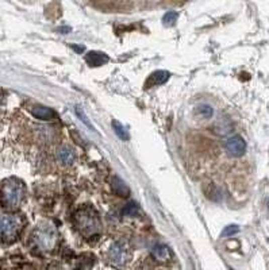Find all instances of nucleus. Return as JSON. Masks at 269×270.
Wrapping results in <instances>:
<instances>
[{
  "mask_svg": "<svg viewBox=\"0 0 269 270\" xmlns=\"http://www.w3.org/2000/svg\"><path fill=\"white\" fill-rule=\"evenodd\" d=\"M25 195L23 184L17 178H9L6 180L0 188V199L2 203L9 208H14L21 204Z\"/></svg>",
  "mask_w": 269,
  "mask_h": 270,
  "instance_id": "1",
  "label": "nucleus"
},
{
  "mask_svg": "<svg viewBox=\"0 0 269 270\" xmlns=\"http://www.w3.org/2000/svg\"><path fill=\"white\" fill-rule=\"evenodd\" d=\"M76 226L84 235H91L99 230V219L96 214L89 208L78 211L74 216Z\"/></svg>",
  "mask_w": 269,
  "mask_h": 270,
  "instance_id": "2",
  "label": "nucleus"
},
{
  "mask_svg": "<svg viewBox=\"0 0 269 270\" xmlns=\"http://www.w3.org/2000/svg\"><path fill=\"white\" fill-rule=\"evenodd\" d=\"M21 228V222L14 215H0V236L5 239H14Z\"/></svg>",
  "mask_w": 269,
  "mask_h": 270,
  "instance_id": "3",
  "label": "nucleus"
},
{
  "mask_svg": "<svg viewBox=\"0 0 269 270\" xmlns=\"http://www.w3.org/2000/svg\"><path fill=\"white\" fill-rule=\"evenodd\" d=\"M225 150L230 157H242L246 151V142L242 137L234 135L225 142Z\"/></svg>",
  "mask_w": 269,
  "mask_h": 270,
  "instance_id": "4",
  "label": "nucleus"
},
{
  "mask_svg": "<svg viewBox=\"0 0 269 270\" xmlns=\"http://www.w3.org/2000/svg\"><path fill=\"white\" fill-rule=\"evenodd\" d=\"M56 239V232H54V228L52 226H48L46 228H41L38 230V236H37V240L38 243L45 247V249H49L52 247L53 240Z\"/></svg>",
  "mask_w": 269,
  "mask_h": 270,
  "instance_id": "5",
  "label": "nucleus"
},
{
  "mask_svg": "<svg viewBox=\"0 0 269 270\" xmlns=\"http://www.w3.org/2000/svg\"><path fill=\"white\" fill-rule=\"evenodd\" d=\"M127 251L125 244L122 243H115L110 250V259L117 263V265H121V263H125L126 262Z\"/></svg>",
  "mask_w": 269,
  "mask_h": 270,
  "instance_id": "6",
  "label": "nucleus"
},
{
  "mask_svg": "<svg viewBox=\"0 0 269 270\" xmlns=\"http://www.w3.org/2000/svg\"><path fill=\"white\" fill-rule=\"evenodd\" d=\"M169 72H165V70H157V72L152 73L149 78L146 80V88H152V86L161 85V84H165V82L169 80Z\"/></svg>",
  "mask_w": 269,
  "mask_h": 270,
  "instance_id": "7",
  "label": "nucleus"
},
{
  "mask_svg": "<svg viewBox=\"0 0 269 270\" xmlns=\"http://www.w3.org/2000/svg\"><path fill=\"white\" fill-rule=\"evenodd\" d=\"M85 61L89 66H102L109 62V57L102 52H89L85 56Z\"/></svg>",
  "mask_w": 269,
  "mask_h": 270,
  "instance_id": "8",
  "label": "nucleus"
},
{
  "mask_svg": "<svg viewBox=\"0 0 269 270\" xmlns=\"http://www.w3.org/2000/svg\"><path fill=\"white\" fill-rule=\"evenodd\" d=\"M231 131H233V123L226 118H221L214 125V133L218 134V135H227Z\"/></svg>",
  "mask_w": 269,
  "mask_h": 270,
  "instance_id": "9",
  "label": "nucleus"
},
{
  "mask_svg": "<svg viewBox=\"0 0 269 270\" xmlns=\"http://www.w3.org/2000/svg\"><path fill=\"white\" fill-rule=\"evenodd\" d=\"M31 114L37 118V119L41 120H52L54 118V112L48 107H44V106H35V107L31 108Z\"/></svg>",
  "mask_w": 269,
  "mask_h": 270,
  "instance_id": "10",
  "label": "nucleus"
},
{
  "mask_svg": "<svg viewBox=\"0 0 269 270\" xmlns=\"http://www.w3.org/2000/svg\"><path fill=\"white\" fill-rule=\"evenodd\" d=\"M57 159L62 163H72L74 159V154L73 151L70 150L69 147H60L58 150H57Z\"/></svg>",
  "mask_w": 269,
  "mask_h": 270,
  "instance_id": "11",
  "label": "nucleus"
},
{
  "mask_svg": "<svg viewBox=\"0 0 269 270\" xmlns=\"http://www.w3.org/2000/svg\"><path fill=\"white\" fill-rule=\"evenodd\" d=\"M113 188L117 195L123 196V198H125V196H129V193H130L129 188H127V185L125 184L119 177H114L113 178Z\"/></svg>",
  "mask_w": 269,
  "mask_h": 270,
  "instance_id": "12",
  "label": "nucleus"
},
{
  "mask_svg": "<svg viewBox=\"0 0 269 270\" xmlns=\"http://www.w3.org/2000/svg\"><path fill=\"white\" fill-rule=\"evenodd\" d=\"M113 129L114 131H115V134H117L118 137L121 138L122 141H129V133H127V130L125 126L122 125L121 122H118V120H113Z\"/></svg>",
  "mask_w": 269,
  "mask_h": 270,
  "instance_id": "13",
  "label": "nucleus"
},
{
  "mask_svg": "<svg viewBox=\"0 0 269 270\" xmlns=\"http://www.w3.org/2000/svg\"><path fill=\"white\" fill-rule=\"evenodd\" d=\"M153 255L156 259H160V261H165L169 257V250L165 244H157L156 247L153 249Z\"/></svg>",
  "mask_w": 269,
  "mask_h": 270,
  "instance_id": "14",
  "label": "nucleus"
},
{
  "mask_svg": "<svg viewBox=\"0 0 269 270\" xmlns=\"http://www.w3.org/2000/svg\"><path fill=\"white\" fill-rule=\"evenodd\" d=\"M195 114L200 118H203V119H210L214 114V110L211 106L209 104H202V106H198L195 110Z\"/></svg>",
  "mask_w": 269,
  "mask_h": 270,
  "instance_id": "15",
  "label": "nucleus"
},
{
  "mask_svg": "<svg viewBox=\"0 0 269 270\" xmlns=\"http://www.w3.org/2000/svg\"><path fill=\"white\" fill-rule=\"evenodd\" d=\"M178 14L176 11H169V13H166L162 18V22H164L165 26H173L174 22L177 21Z\"/></svg>",
  "mask_w": 269,
  "mask_h": 270,
  "instance_id": "16",
  "label": "nucleus"
},
{
  "mask_svg": "<svg viewBox=\"0 0 269 270\" xmlns=\"http://www.w3.org/2000/svg\"><path fill=\"white\" fill-rule=\"evenodd\" d=\"M137 214H138V207H137V204H135V203H130V204H127L126 208L123 210V215L130 216V218H133V216H137Z\"/></svg>",
  "mask_w": 269,
  "mask_h": 270,
  "instance_id": "17",
  "label": "nucleus"
},
{
  "mask_svg": "<svg viewBox=\"0 0 269 270\" xmlns=\"http://www.w3.org/2000/svg\"><path fill=\"white\" fill-rule=\"evenodd\" d=\"M76 114H77L78 118H80V119H81L82 122H84V123H85V125H87L88 127H89V129H92V125H91V123H89V120H88L87 115L84 114V111H82L81 108L76 107Z\"/></svg>",
  "mask_w": 269,
  "mask_h": 270,
  "instance_id": "18",
  "label": "nucleus"
},
{
  "mask_svg": "<svg viewBox=\"0 0 269 270\" xmlns=\"http://www.w3.org/2000/svg\"><path fill=\"white\" fill-rule=\"evenodd\" d=\"M235 232H238V227H237V226H229V227L225 228V231H223V236L234 235Z\"/></svg>",
  "mask_w": 269,
  "mask_h": 270,
  "instance_id": "19",
  "label": "nucleus"
},
{
  "mask_svg": "<svg viewBox=\"0 0 269 270\" xmlns=\"http://www.w3.org/2000/svg\"><path fill=\"white\" fill-rule=\"evenodd\" d=\"M60 31H62V34H68V33H70V27H62V29H60Z\"/></svg>",
  "mask_w": 269,
  "mask_h": 270,
  "instance_id": "20",
  "label": "nucleus"
},
{
  "mask_svg": "<svg viewBox=\"0 0 269 270\" xmlns=\"http://www.w3.org/2000/svg\"><path fill=\"white\" fill-rule=\"evenodd\" d=\"M74 50H77V52H82L84 50V47H78V46H73Z\"/></svg>",
  "mask_w": 269,
  "mask_h": 270,
  "instance_id": "21",
  "label": "nucleus"
}]
</instances>
